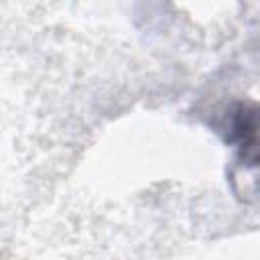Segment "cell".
Returning a JSON list of instances; mask_svg holds the SVG:
<instances>
[{"label": "cell", "instance_id": "6da1fadb", "mask_svg": "<svg viewBox=\"0 0 260 260\" xmlns=\"http://www.w3.org/2000/svg\"><path fill=\"white\" fill-rule=\"evenodd\" d=\"M225 140L238 150V156L250 169L258 162V110L252 102H238L225 116Z\"/></svg>", "mask_w": 260, "mask_h": 260}]
</instances>
